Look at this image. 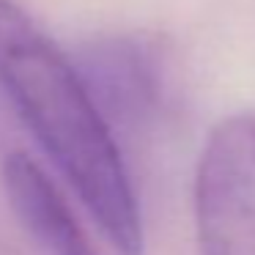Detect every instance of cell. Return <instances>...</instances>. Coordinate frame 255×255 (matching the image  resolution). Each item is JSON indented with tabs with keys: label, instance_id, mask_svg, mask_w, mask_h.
Wrapping results in <instances>:
<instances>
[{
	"label": "cell",
	"instance_id": "obj_1",
	"mask_svg": "<svg viewBox=\"0 0 255 255\" xmlns=\"http://www.w3.org/2000/svg\"><path fill=\"white\" fill-rule=\"evenodd\" d=\"M0 88L113 247L143 253V220L116 132L74 61L17 0H0Z\"/></svg>",
	"mask_w": 255,
	"mask_h": 255
},
{
	"label": "cell",
	"instance_id": "obj_2",
	"mask_svg": "<svg viewBox=\"0 0 255 255\" xmlns=\"http://www.w3.org/2000/svg\"><path fill=\"white\" fill-rule=\"evenodd\" d=\"M200 255H255V113L222 118L195 173Z\"/></svg>",
	"mask_w": 255,
	"mask_h": 255
},
{
	"label": "cell",
	"instance_id": "obj_3",
	"mask_svg": "<svg viewBox=\"0 0 255 255\" xmlns=\"http://www.w3.org/2000/svg\"><path fill=\"white\" fill-rule=\"evenodd\" d=\"M72 61L113 132H143L156 124L170 88V55L159 36H96L77 47Z\"/></svg>",
	"mask_w": 255,
	"mask_h": 255
},
{
	"label": "cell",
	"instance_id": "obj_4",
	"mask_svg": "<svg viewBox=\"0 0 255 255\" xmlns=\"http://www.w3.org/2000/svg\"><path fill=\"white\" fill-rule=\"evenodd\" d=\"M0 176L14 214L47 255H99L61 189L25 151L6 154Z\"/></svg>",
	"mask_w": 255,
	"mask_h": 255
},
{
	"label": "cell",
	"instance_id": "obj_5",
	"mask_svg": "<svg viewBox=\"0 0 255 255\" xmlns=\"http://www.w3.org/2000/svg\"><path fill=\"white\" fill-rule=\"evenodd\" d=\"M0 255H14L11 244L6 242V236H3V233H0Z\"/></svg>",
	"mask_w": 255,
	"mask_h": 255
}]
</instances>
